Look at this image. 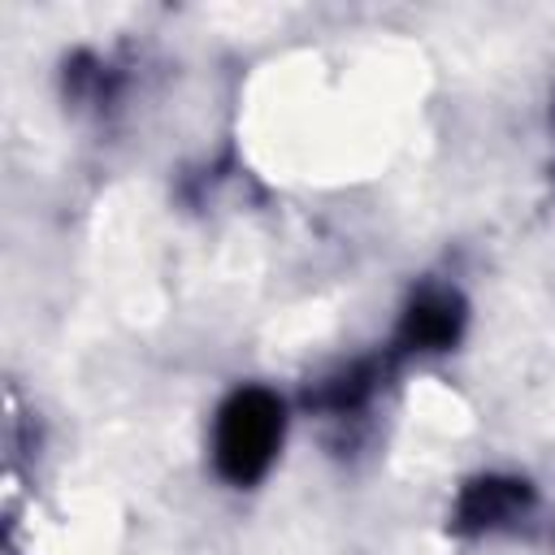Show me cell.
Masks as SVG:
<instances>
[{"label": "cell", "instance_id": "cell-1", "mask_svg": "<svg viewBox=\"0 0 555 555\" xmlns=\"http://www.w3.org/2000/svg\"><path fill=\"white\" fill-rule=\"evenodd\" d=\"M286 434V408L269 386H243L234 390L212 421V464L230 486L260 481L282 447Z\"/></svg>", "mask_w": 555, "mask_h": 555}, {"label": "cell", "instance_id": "cell-2", "mask_svg": "<svg viewBox=\"0 0 555 555\" xmlns=\"http://www.w3.org/2000/svg\"><path fill=\"white\" fill-rule=\"evenodd\" d=\"M464 304L451 286H425L403 308V321L395 330L399 351H447L460 338Z\"/></svg>", "mask_w": 555, "mask_h": 555}, {"label": "cell", "instance_id": "cell-3", "mask_svg": "<svg viewBox=\"0 0 555 555\" xmlns=\"http://www.w3.org/2000/svg\"><path fill=\"white\" fill-rule=\"evenodd\" d=\"M529 503H533V494H529L525 481H516V477H481L460 494L455 529H473V533L503 529V525L520 520L529 512Z\"/></svg>", "mask_w": 555, "mask_h": 555}]
</instances>
